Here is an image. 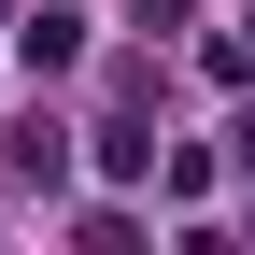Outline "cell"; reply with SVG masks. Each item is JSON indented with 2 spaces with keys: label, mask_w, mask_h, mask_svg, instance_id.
Masks as SVG:
<instances>
[{
  "label": "cell",
  "mask_w": 255,
  "mask_h": 255,
  "mask_svg": "<svg viewBox=\"0 0 255 255\" xmlns=\"http://www.w3.org/2000/svg\"><path fill=\"white\" fill-rule=\"evenodd\" d=\"M14 71H28V85L85 71V14H57V0H43V14H14Z\"/></svg>",
  "instance_id": "cell-1"
},
{
  "label": "cell",
  "mask_w": 255,
  "mask_h": 255,
  "mask_svg": "<svg viewBox=\"0 0 255 255\" xmlns=\"http://www.w3.org/2000/svg\"><path fill=\"white\" fill-rule=\"evenodd\" d=\"M213 85H255V14H241V28H213Z\"/></svg>",
  "instance_id": "cell-2"
},
{
  "label": "cell",
  "mask_w": 255,
  "mask_h": 255,
  "mask_svg": "<svg viewBox=\"0 0 255 255\" xmlns=\"http://www.w3.org/2000/svg\"><path fill=\"white\" fill-rule=\"evenodd\" d=\"M184 14H199V0H142V28H184Z\"/></svg>",
  "instance_id": "cell-3"
},
{
  "label": "cell",
  "mask_w": 255,
  "mask_h": 255,
  "mask_svg": "<svg viewBox=\"0 0 255 255\" xmlns=\"http://www.w3.org/2000/svg\"><path fill=\"white\" fill-rule=\"evenodd\" d=\"M227 156H241V170H255V114H241V128H227Z\"/></svg>",
  "instance_id": "cell-4"
},
{
  "label": "cell",
  "mask_w": 255,
  "mask_h": 255,
  "mask_svg": "<svg viewBox=\"0 0 255 255\" xmlns=\"http://www.w3.org/2000/svg\"><path fill=\"white\" fill-rule=\"evenodd\" d=\"M0 28H14V0H0Z\"/></svg>",
  "instance_id": "cell-5"
}]
</instances>
